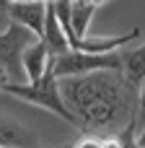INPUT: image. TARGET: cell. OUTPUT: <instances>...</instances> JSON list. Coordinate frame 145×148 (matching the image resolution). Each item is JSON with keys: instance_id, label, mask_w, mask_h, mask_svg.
Here are the masks:
<instances>
[{"instance_id": "8", "label": "cell", "mask_w": 145, "mask_h": 148, "mask_svg": "<svg viewBox=\"0 0 145 148\" xmlns=\"http://www.w3.org/2000/svg\"><path fill=\"white\" fill-rule=\"evenodd\" d=\"M49 47L44 44V39H34L31 44H26L23 55H21V65H23V73H26V81H36L47 68H49Z\"/></svg>"}, {"instance_id": "3", "label": "cell", "mask_w": 145, "mask_h": 148, "mask_svg": "<svg viewBox=\"0 0 145 148\" xmlns=\"http://www.w3.org/2000/svg\"><path fill=\"white\" fill-rule=\"evenodd\" d=\"M49 62H52V70L57 78L80 75V73H91V70H122V55H117V52L67 49L62 55H52Z\"/></svg>"}, {"instance_id": "2", "label": "cell", "mask_w": 145, "mask_h": 148, "mask_svg": "<svg viewBox=\"0 0 145 148\" xmlns=\"http://www.w3.org/2000/svg\"><path fill=\"white\" fill-rule=\"evenodd\" d=\"M0 94H10V96H16V99L31 101L34 107H42V109H47V112L62 117L65 122L75 125L73 112L65 107L62 88H60V78L54 75L52 62H49V68H47L36 81H5V83L0 86Z\"/></svg>"}, {"instance_id": "14", "label": "cell", "mask_w": 145, "mask_h": 148, "mask_svg": "<svg viewBox=\"0 0 145 148\" xmlns=\"http://www.w3.org/2000/svg\"><path fill=\"white\" fill-rule=\"evenodd\" d=\"M8 3H34V0H8Z\"/></svg>"}, {"instance_id": "13", "label": "cell", "mask_w": 145, "mask_h": 148, "mask_svg": "<svg viewBox=\"0 0 145 148\" xmlns=\"http://www.w3.org/2000/svg\"><path fill=\"white\" fill-rule=\"evenodd\" d=\"M135 146H140V148H145V127L140 130V135L135 138Z\"/></svg>"}, {"instance_id": "15", "label": "cell", "mask_w": 145, "mask_h": 148, "mask_svg": "<svg viewBox=\"0 0 145 148\" xmlns=\"http://www.w3.org/2000/svg\"><path fill=\"white\" fill-rule=\"evenodd\" d=\"M96 3H99V5H101V3H106V0H96Z\"/></svg>"}, {"instance_id": "5", "label": "cell", "mask_w": 145, "mask_h": 148, "mask_svg": "<svg viewBox=\"0 0 145 148\" xmlns=\"http://www.w3.org/2000/svg\"><path fill=\"white\" fill-rule=\"evenodd\" d=\"M0 146H13V148H29L39 146V138L31 127L18 122L16 117L0 114Z\"/></svg>"}, {"instance_id": "1", "label": "cell", "mask_w": 145, "mask_h": 148, "mask_svg": "<svg viewBox=\"0 0 145 148\" xmlns=\"http://www.w3.org/2000/svg\"><path fill=\"white\" fill-rule=\"evenodd\" d=\"M65 107L83 133H112L130 122L138 127V86L122 70H91L60 78Z\"/></svg>"}, {"instance_id": "11", "label": "cell", "mask_w": 145, "mask_h": 148, "mask_svg": "<svg viewBox=\"0 0 145 148\" xmlns=\"http://www.w3.org/2000/svg\"><path fill=\"white\" fill-rule=\"evenodd\" d=\"M145 127V78L138 83V130Z\"/></svg>"}, {"instance_id": "4", "label": "cell", "mask_w": 145, "mask_h": 148, "mask_svg": "<svg viewBox=\"0 0 145 148\" xmlns=\"http://www.w3.org/2000/svg\"><path fill=\"white\" fill-rule=\"evenodd\" d=\"M34 39H39V36L16 21H10L0 31V70H5L8 81H26L21 55H23L26 44H31Z\"/></svg>"}, {"instance_id": "7", "label": "cell", "mask_w": 145, "mask_h": 148, "mask_svg": "<svg viewBox=\"0 0 145 148\" xmlns=\"http://www.w3.org/2000/svg\"><path fill=\"white\" fill-rule=\"evenodd\" d=\"M42 39L44 44L49 47V55H62L70 49L67 44V34L57 18V10H54V3L47 0V13H44V29H42Z\"/></svg>"}, {"instance_id": "10", "label": "cell", "mask_w": 145, "mask_h": 148, "mask_svg": "<svg viewBox=\"0 0 145 148\" xmlns=\"http://www.w3.org/2000/svg\"><path fill=\"white\" fill-rule=\"evenodd\" d=\"M122 73L135 86L145 78V42L140 47H135L132 52H125L122 55Z\"/></svg>"}, {"instance_id": "6", "label": "cell", "mask_w": 145, "mask_h": 148, "mask_svg": "<svg viewBox=\"0 0 145 148\" xmlns=\"http://www.w3.org/2000/svg\"><path fill=\"white\" fill-rule=\"evenodd\" d=\"M44 13H47V0H34V3H10V21L31 29L36 36H42L44 29Z\"/></svg>"}, {"instance_id": "12", "label": "cell", "mask_w": 145, "mask_h": 148, "mask_svg": "<svg viewBox=\"0 0 145 148\" xmlns=\"http://www.w3.org/2000/svg\"><path fill=\"white\" fill-rule=\"evenodd\" d=\"M10 23V3L8 0H0V31Z\"/></svg>"}, {"instance_id": "9", "label": "cell", "mask_w": 145, "mask_h": 148, "mask_svg": "<svg viewBox=\"0 0 145 148\" xmlns=\"http://www.w3.org/2000/svg\"><path fill=\"white\" fill-rule=\"evenodd\" d=\"M96 8H99L96 0H73V31H75V34L67 36V42L75 39V36H86V34H88L91 18H93Z\"/></svg>"}]
</instances>
